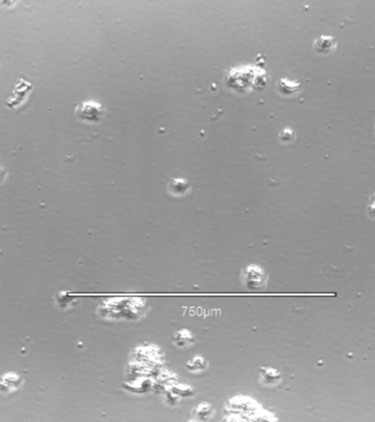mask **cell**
I'll return each instance as SVG.
<instances>
[{
    "label": "cell",
    "mask_w": 375,
    "mask_h": 422,
    "mask_svg": "<svg viewBox=\"0 0 375 422\" xmlns=\"http://www.w3.org/2000/svg\"><path fill=\"white\" fill-rule=\"evenodd\" d=\"M241 280L249 292H261L265 289L269 276L264 269L256 264H249L241 271Z\"/></svg>",
    "instance_id": "1"
},
{
    "label": "cell",
    "mask_w": 375,
    "mask_h": 422,
    "mask_svg": "<svg viewBox=\"0 0 375 422\" xmlns=\"http://www.w3.org/2000/svg\"><path fill=\"white\" fill-rule=\"evenodd\" d=\"M105 108L98 101L93 99H86L79 102L75 108V115L82 122L96 124L102 120L105 117Z\"/></svg>",
    "instance_id": "2"
},
{
    "label": "cell",
    "mask_w": 375,
    "mask_h": 422,
    "mask_svg": "<svg viewBox=\"0 0 375 422\" xmlns=\"http://www.w3.org/2000/svg\"><path fill=\"white\" fill-rule=\"evenodd\" d=\"M24 379L17 373L7 372L0 376V395L9 396L21 388Z\"/></svg>",
    "instance_id": "3"
},
{
    "label": "cell",
    "mask_w": 375,
    "mask_h": 422,
    "mask_svg": "<svg viewBox=\"0 0 375 422\" xmlns=\"http://www.w3.org/2000/svg\"><path fill=\"white\" fill-rule=\"evenodd\" d=\"M32 89H33V87H32V85L29 82H25L24 80L20 78L17 82L15 89H13L11 96L9 97V99L7 100V104H8V107L9 108L15 107V103H16L17 99H18L17 107H19L20 104H22L21 100H20V99H22V101L24 102L26 100V98L29 97V94H30V91H32Z\"/></svg>",
    "instance_id": "4"
},
{
    "label": "cell",
    "mask_w": 375,
    "mask_h": 422,
    "mask_svg": "<svg viewBox=\"0 0 375 422\" xmlns=\"http://www.w3.org/2000/svg\"><path fill=\"white\" fill-rule=\"evenodd\" d=\"M259 379L261 385L265 387H276L282 382L281 373L273 367H261L259 370Z\"/></svg>",
    "instance_id": "5"
},
{
    "label": "cell",
    "mask_w": 375,
    "mask_h": 422,
    "mask_svg": "<svg viewBox=\"0 0 375 422\" xmlns=\"http://www.w3.org/2000/svg\"><path fill=\"white\" fill-rule=\"evenodd\" d=\"M172 342L179 349H186L196 342V336L189 329H182L173 334Z\"/></svg>",
    "instance_id": "6"
},
{
    "label": "cell",
    "mask_w": 375,
    "mask_h": 422,
    "mask_svg": "<svg viewBox=\"0 0 375 422\" xmlns=\"http://www.w3.org/2000/svg\"><path fill=\"white\" fill-rule=\"evenodd\" d=\"M208 366H209V364H208L206 358L201 355H195L192 360L186 363V368L192 373L204 372L208 368Z\"/></svg>",
    "instance_id": "7"
},
{
    "label": "cell",
    "mask_w": 375,
    "mask_h": 422,
    "mask_svg": "<svg viewBox=\"0 0 375 422\" xmlns=\"http://www.w3.org/2000/svg\"><path fill=\"white\" fill-rule=\"evenodd\" d=\"M335 46V40L331 37H327V35L320 37L315 42V48L318 53H330L333 51Z\"/></svg>",
    "instance_id": "8"
},
{
    "label": "cell",
    "mask_w": 375,
    "mask_h": 422,
    "mask_svg": "<svg viewBox=\"0 0 375 422\" xmlns=\"http://www.w3.org/2000/svg\"><path fill=\"white\" fill-rule=\"evenodd\" d=\"M190 184L189 181L183 179V178H174L173 179L170 184H169V189L172 194L174 195H184L187 191L190 189Z\"/></svg>",
    "instance_id": "9"
},
{
    "label": "cell",
    "mask_w": 375,
    "mask_h": 422,
    "mask_svg": "<svg viewBox=\"0 0 375 422\" xmlns=\"http://www.w3.org/2000/svg\"><path fill=\"white\" fill-rule=\"evenodd\" d=\"M194 413L197 414V417L201 420L209 419L213 414V408L209 404H200L198 407L195 408Z\"/></svg>",
    "instance_id": "10"
},
{
    "label": "cell",
    "mask_w": 375,
    "mask_h": 422,
    "mask_svg": "<svg viewBox=\"0 0 375 422\" xmlns=\"http://www.w3.org/2000/svg\"><path fill=\"white\" fill-rule=\"evenodd\" d=\"M18 0H0V7L3 8H12L13 6H16Z\"/></svg>",
    "instance_id": "11"
}]
</instances>
